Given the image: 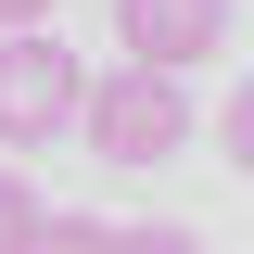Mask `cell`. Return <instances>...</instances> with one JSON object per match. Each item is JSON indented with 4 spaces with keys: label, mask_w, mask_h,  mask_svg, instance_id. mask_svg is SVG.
<instances>
[{
    "label": "cell",
    "mask_w": 254,
    "mask_h": 254,
    "mask_svg": "<svg viewBox=\"0 0 254 254\" xmlns=\"http://www.w3.org/2000/svg\"><path fill=\"white\" fill-rule=\"evenodd\" d=\"M76 140H89V165H115V178L178 165V153H190V64H140V51H115V64L89 76Z\"/></svg>",
    "instance_id": "6da1fadb"
},
{
    "label": "cell",
    "mask_w": 254,
    "mask_h": 254,
    "mask_svg": "<svg viewBox=\"0 0 254 254\" xmlns=\"http://www.w3.org/2000/svg\"><path fill=\"white\" fill-rule=\"evenodd\" d=\"M89 115V64L51 26H0V153H51Z\"/></svg>",
    "instance_id": "7a4b0ae2"
},
{
    "label": "cell",
    "mask_w": 254,
    "mask_h": 254,
    "mask_svg": "<svg viewBox=\"0 0 254 254\" xmlns=\"http://www.w3.org/2000/svg\"><path fill=\"white\" fill-rule=\"evenodd\" d=\"M115 51H140V64H216L229 51V0H115Z\"/></svg>",
    "instance_id": "3957f363"
},
{
    "label": "cell",
    "mask_w": 254,
    "mask_h": 254,
    "mask_svg": "<svg viewBox=\"0 0 254 254\" xmlns=\"http://www.w3.org/2000/svg\"><path fill=\"white\" fill-rule=\"evenodd\" d=\"M51 229H64V203H38V178L0 165V242H51Z\"/></svg>",
    "instance_id": "277c9868"
},
{
    "label": "cell",
    "mask_w": 254,
    "mask_h": 254,
    "mask_svg": "<svg viewBox=\"0 0 254 254\" xmlns=\"http://www.w3.org/2000/svg\"><path fill=\"white\" fill-rule=\"evenodd\" d=\"M216 153H229V165H242V178H254V76H242V89H229V115H216Z\"/></svg>",
    "instance_id": "5b68a950"
},
{
    "label": "cell",
    "mask_w": 254,
    "mask_h": 254,
    "mask_svg": "<svg viewBox=\"0 0 254 254\" xmlns=\"http://www.w3.org/2000/svg\"><path fill=\"white\" fill-rule=\"evenodd\" d=\"M51 13H64V0H0V26H51Z\"/></svg>",
    "instance_id": "8992f818"
}]
</instances>
